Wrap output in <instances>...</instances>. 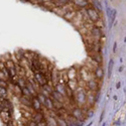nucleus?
Instances as JSON below:
<instances>
[{
	"label": "nucleus",
	"mask_w": 126,
	"mask_h": 126,
	"mask_svg": "<svg viewBox=\"0 0 126 126\" xmlns=\"http://www.w3.org/2000/svg\"><path fill=\"white\" fill-rule=\"evenodd\" d=\"M73 101L76 104V106L84 108L86 107V103H87V90L85 88L78 87L76 91L74 92V98Z\"/></svg>",
	"instance_id": "obj_1"
},
{
	"label": "nucleus",
	"mask_w": 126,
	"mask_h": 126,
	"mask_svg": "<svg viewBox=\"0 0 126 126\" xmlns=\"http://www.w3.org/2000/svg\"><path fill=\"white\" fill-rule=\"evenodd\" d=\"M84 10H85V12H86L87 18L90 20L91 22H93V23H94V22H96L98 19L101 18L100 12L98 11L97 9L94 8V6L92 5V3H91V5H89L88 7H86Z\"/></svg>",
	"instance_id": "obj_2"
},
{
	"label": "nucleus",
	"mask_w": 126,
	"mask_h": 126,
	"mask_svg": "<svg viewBox=\"0 0 126 126\" xmlns=\"http://www.w3.org/2000/svg\"><path fill=\"white\" fill-rule=\"evenodd\" d=\"M71 115H72V116L74 117V118H76L77 120L83 122L84 119H85V115H86V113H85V111H84L83 108L78 107V106H75L74 108L71 110Z\"/></svg>",
	"instance_id": "obj_3"
},
{
	"label": "nucleus",
	"mask_w": 126,
	"mask_h": 126,
	"mask_svg": "<svg viewBox=\"0 0 126 126\" xmlns=\"http://www.w3.org/2000/svg\"><path fill=\"white\" fill-rule=\"evenodd\" d=\"M99 86L100 83L97 79L95 78H91L86 82V89L87 91H91V92H99Z\"/></svg>",
	"instance_id": "obj_4"
},
{
	"label": "nucleus",
	"mask_w": 126,
	"mask_h": 126,
	"mask_svg": "<svg viewBox=\"0 0 126 126\" xmlns=\"http://www.w3.org/2000/svg\"><path fill=\"white\" fill-rule=\"evenodd\" d=\"M92 1L90 0H71V4L77 10H83L89 5H91Z\"/></svg>",
	"instance_id": "obj_5"
},
{
	"label": "nucleus",
	"mask_w": 126,
	"mask_h": 126,
	"mask_svg": "<svg viewBox=\"0 0 126 126\" xmlns=\"http://www.w3.org/2000/svg\"><path fill=\"white\" fill-rule=\"evenodd\" d=\"M33 79H34V81L38 84L39 87H43L44 85H46V84L48 83V81L47 80L46 76H45L44 74H41V73H39V72L33 73Z\"/></svg>",
	"instance_id": "obj_6"
},
{
	"label": "nucleus",
	"mask_w": 126,
	"mask_h": 126,
	"mask_svg": "<svg viewBox=\"0 0 126 126\" xmlns=\"http://www.w3.org/2000/svg\"><path fill=\"white\" fill-rule=\"evenodd\" d=\"M31 109H32L34 112H43L44 111V106L41 105V103L38 101V99L36 98V96L31 98V105H30Z\"/></svg>",
	"instance_id": "obj_7"
},
{
	"label": "nucleus",
	"mask_w": 126,
	"mask_h": 126,
	"mask_svg": "<svg viewBox=\"0 0 126 126\" xmlns=\"http://www.w3.org/2000/svg\"><path fill=\"white\" fill-rule=\"evenodd\" d=\"M11 110H8V109H4L2 111H0V117H1L2 121L7 124L9 121H11V113H10Z\"/></svg>",
	"instance_id": "obj_8"
},
{
	"label": "nucleus",
	"mask_w": 126,
	"mask_h": 126,
	"mask_svg": "<svg viewBox=\"0 0 126 126\" xmlns=\"http://www.w3.org/2000/svg\"><path fill=\"white\" fill-rule=\"evenodd\" d=\"M93 75H94V78L95 79H97L99 82L104 78V70H103V68L102 67H100V66H98L95 70H94V72H93Z\"/></svg>",
	"instance_id": "obj_9"
},
{
	"label": "nucleus",
	"mask_w": 126,
	"mask_h": 126,
	"mask_svg": "<svg viewBox=\"0 0 126 126\" xmlns=\"http://www.w3.org/2000/svg\"><path fill=\"white\" fill-rule=\"evenodd\" d=\"M67 74H68V77H69V81L70 80L78 81V71L75 67H71L69 70H67Z\"/></svg>",
	"instance_id": "obj_10"
},
{
	"label": "nucleus",
	"mask_w": 126,
	"mask_h": 126,
	"mask_svg": "<svg viewBox=\"0 0 126 126\" xmlns=\"http://www.w3.org/2000/svg\"><path fill=\"white\" fill-rule=\"evenodd\" d=\"M44 119H45V114L43 112H38V111L37 112H34L33 111L32 115H31V119L30 120H32V121L38 123L40 121H43Z\"/></svg>",
	"instance_id": "obj_11"
},
{
	"label": "nucleus",
	"mask_w": 126,
	"mask_h": 126,
	"mask_svg": "<svg viewBox=\"0 0 126 126\" xmlns=\"http://www.w3.org/2000/svg\"><path fill=\"white\" fill-rule=\"evenodd\" d=\"M44 108L47 111H52L54 109V103H52V99L51 97H46L45 103H44Z\"/></svg>",
	"instance_id": "obj_12"
},
{
	"label": "nucleus",
	"mask_w": 126,
	"mask_h": 126,
	"mask_svg": "<svg viewBox=\"0 0 126 126\" xmlns=\"http://www.w3.org/2000/svg\"><path fill=\"white\" fill-rule=\"evenodd\" d=\"M52 2H54L56 7H62L71 3V0H52Z\"/></svg>",
	"instance_id": "obj_13"
},
{
	"label": "nucleus",
	"mask_w": 126,
	"mask_h": 126,
	"mask_svg": "<svg viewBox=\"0 0 126 126\" xmlns=\"http://www.w3.org/2000/svg\"><path fill=\"white\" fill-rule=\"evenodd\" d=\"M0 99H9V97H8V89L0 87Z\"/></svg>",
	"instance_id": "obj_14"
},
{
	"label": "nucleus",
	"mask_w": 126,
	"mask_h": 126,
	"mask_svg": "<svg viewBox=\"0 0 126 126\" xmlns=\"http://www.w3.org/2000/svg\"><path fill=\"white\" fill-rule=\"evenodd\" d=\"M57 121H58V126H69L67 120L63 117H57Z\"/></svg>",
	"instance_id": "obj_15"
},
{
	"label": "nucleus",
	"mask_w": 126,
	"mask_h": 126,
	"mask_svg": "<svg viewBox=\"0 0 126 126\" xmlns=\"http://www.w3.org/2000/svg\"><path fill=\"white\" fill-rule=\"evenodd\" d=\"M0 87H3V88L8 89V87H9V82H8V81H5V80H0Z\"/></svg>",
	"instance_id": "obj_16"
},
{
	"label": "nucleus",
	"mask_w": 126,
	"mask_h": 126,
	"mask_svg": "<svg viewBox=\"0 0 126 126\" xmlns=\"http://www.w3.org/2000/svg\"><path fill=\"white\" fill-rule=\"evenodd\" d=\"M52 0H34L35 3H38V4H44V3H47V2H51Z\"/></svg>",
	"instance_id": "obj_17"
},
{
	"label": "nucleus",
	"mask_w": 126,
	"mask_h": 126,
	"mask_svg": "<svg viewBox=\"0 0 126 126\" xmlns=\"http://www.w3.org/2000/svg\"><path fill=\"white\" fill-rule=\"evenodd\" d=\"M112 68H113V60H111L110 61V64H109V70H108V74H109V76L111 75V72H112Z\"/></svg>",
	"instance_id": "obj_18"
},
{
	"label": "nucleus",
	"mask_w": 126,
	"mask_h": 126,
	"mask_svg": "<svg viewBox=\"0 0 126 126\" xmlns=\"http://www.w3.org/2000/svg\"><path fill=\"white\" fill-rule=\"evenodd\" d=\"M26 126H37V123L32 121V120H28V123H27Z\"/></svg>",
	"instance_id": "obj_19"
},
{
	"label": "nucleus",
	"mask_w": 126,
	"mask_h": 126,
	"mask_svg": "<svg viewBox=\"0 0 126 126\" xmlns=\"http://www.w3.org/2000/svg\"><path fill=\"white\" fill-rule=\"evenodd\" d=\"M37 126H47V122H46V120L44 119L43 121L38 122V123H37Z\"/></svg>",
	"instance_id": "obj_20"
},
{
	"label": "nucleus",
	"mask_w": 126,
	"mask_h": 126,
	"mask_svg": "<svg viewBox=\"0 0 126 126\" xmlns=\"http://www.w3.org/2000/svg\"><path fill=\"white\" fill-rule=\"evenodd\" d=\"M116 47H117V45H116V43L114 44V51H116Z\"/></svg>",
	"instance_id": "obj_21"
},
{
	"label": "nucleus",
	"mask_w": 126,
	"mask_h": 126,
	"mask_svg": "<svg viewBox=\"0 0 126 126\" xmlns=\"http://www.w3.org/2000/svg\"><path fill=\"white\" fill-rule=\"evenodd\" d=\"M19 126H26V125H24V124H21V123H20V124H19Z\"/></svg>",
	"instance_id": "obj_22"
}]
</instances>
